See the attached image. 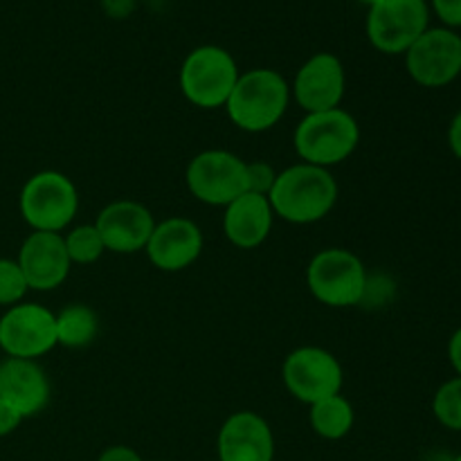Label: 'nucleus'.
Returning a JSON list of instances; mask_svg holds the SVG:
<instances>
[{
  "instance_id": "nucleus-2",
  "label": "nucleus",
  "mask_w": 461,
  "mask_h": 461,
  "mask_svg": "<svg viewBox=\"0 0 461 461\" xmlns=\"http://www.w3.org/2000/svg\"><path fill=\"white\" fill-rule=\"evenodd\" d=\"M291 84L273 68H252L239 75L225 104L230 122L246 133H264L277 126L291 104Z\"/></svg>"
},
{
  "instance_id": "nucleus-15",
  "label": "nucleus",
  "mask_w": 461,
  "mask_h": 461,
  "mask_svg": "<svg viewBox=\"0 0 461 461\" xmlns=\"http://www.w3.org/2000/svg\"><path fill=\"white\" fill-rule=\"evenodd\" d=\"M30 291L48 293L61 286L68 279L72 261L68 257L63 234L30 232L21 243L16 257Z\"/></svg>"
},
{
  "instance_id": "nucleus-14",
  "label": "nucleus",
  "mask_w": 461,
  "mask_h": 461,
  "mask_svg": "<svg viewBox=\"0 0 461 461\" xmlns=\"http://www.w3.org/2000/svg\"><path fill=\"white\" fill-rule=\"evenodd\" d=\"M203 246L205 239L192 219L169 216L156 223L144 252L153 268L162 273H180L196 264L198 257L203 255Z\"/></svg>"
},
{
  "instance_id": "nucleus-27",
  "label": "nucleus",
  "mask_w": 461,
  "mask_h": 461,
  "mask_svg": "<svg viewBox=\"0 0 461 461\" xmlns=\"http://www.w3.org/2000/svg\"><path fill=\"white\" fill-rule=\"evenodd\" d=\"M97 461H144L142 455L138 450H133L131 446H108L106 450H102Z\"/></svg>"
},
{
  "instance_id": "nucleus-18",
  "label": "nucleus",
  "mask_w": 461,
  "mask_h": 461,
  "mask_svg": "<svg viewBox=\"0 0 461 461\" xmlns=\"http://www.w3.org/2000/svg\"><path fill=\"white\" fill-rule=\"evenodd\" d=\"M275 212L268 196L246 192L223 207V234L234 248H259L273 230Z\"/></svg>"
},
{
  "instance_id": "nucleus-1",
  "label": "nucleus",
  "mask_w": 461,
  "mask_h": 461,
  "mask_svg": "<svg viewBox=\"0 0 461 461\" xmlns=\"http://www.w3.org/2000/svg\"><path fill=\"white\" fill-rule=\"evenodd\" d=\"M338 180L322 167L297 165L277 171L273 189L268 194L275 216L293 225H311L327 219L338 203Z\"/></svg>"
},
{
  "instance_id": "nucleus-21",
  "label": "nucleus",
  "mask_w": 461,
  "mask_h": 461,
  "mask_svg": "<svg viewBox=\"0 0 461 461\" xmlns=\"http://www.w3.org/2000/svg\"><path fill=\"white\" fill-rule=\"evenodd\" d=\"M63 243H66L68 257H70L72 264L79 266H90L95 261L102 259V255L106 252L104 248L102 237H99L95 223H84L75 225V228H68V232L63 234Z\"/></svg>"
},
{
  "instance_id": "nucleus-8",
  "label": "nucleus",
  "mask_w": 461,
  "mask_h": 461,
  "mask_svg": "<svg viewBox=\"0 0 461 461\" xmlns=\"http://www.w3.org/2000/svg\"><path fill=\"white\" fill-rule=\"evenodd\" d=\"M282 381L295 401L313 405L342 392L345 372L336 356L322 347H297L284 358Z\"/></svg>"
},
{
  "instance_id": "nucleus-29",
  "label": "nucleus",
  "mask_w": 461,
  "mask_h": 461,
  "mask_svg": "<svg viewBox=\"0 0 461 461\" xmlns=\"http://www.w3.org/2000/svg\"><path fill=\"white\" fill-rule=\"evenodd\" d=\"M448 360L450 367L455 369V374L461 376V327L450 336L448 340Z\"/></svg>"
},
{
  "instance_id": "nucleus-7",
  "label": "nucleus",
  "mask_w": 461,
  "mask_h": 461,
  "mask_svg": "<svg viewBox=\"0 0 461 461\" xmlns=\"http://www.w3.org/2000/svg\"><path fill=\"white\" fill-rule=\"evenodd\" d=\"M185 185L196 201L228 207L248 192V162L225 149H207L189 160Z\"/></svg>"
},
{
  "instance_id": "nucleus-11",
  "label": "nucleus",
  "mask_w": 461,
  "mask_h": 461,
  "mask_svg": "<svg viewBox=\"0 0 461 461\" xmlns=\"http://www.w3.org/2000/svg\"><path fill=\"white\" fill-rule=\"evenodd\" d=\"M403 57L414 84L444 88L461 75V36L448 27H428Z\"/></svg>"
},
{
  "instance_id": "nucleus-31",
  "label": "nucleus",
  "mask_w": 461,
  "mask_h": 461,
  "mask_svg": "<svg viewBox=\"0 0 461 461\" xmlns=\"http://www.w3.org/2000/svg\"><path fill=\"white\" fill-rule=\"evenodd\" d=\"M453 461H461V453H459V455H455Z\"/></svg>"
},
{
  "instance_id": "nucleus-6",
  "label": "nucleus",
  "mask_w": 461,
  "mask_h": 461,
  "mask_svg": "<svg viewBox=\"0 0 461 461\" xmlns=\"http://www.w3.org/2000/svg\"><path fill=\"white\" fill-rule=\"evenodd\" d=\"M239 66L221 45H198L185 57L178 72L180 93L203 111L225 108L239 81Z\"/></svg>"
},
{
  "instance_id": "nucleus-23",
  "label": "nucleus",
  "mask_w": 461,
  "mask_h": 461,
  "mask_svg": "<svg viewBox=\"0 0 461 461\" xmlns=\"http://www.w3.org/2000/svg\"><path fill=\"white\" fill-rule=\"evenodd\" d=\"M27 291L30 286H27V279L18 261L0 257V306L9 309L14 304H21L25 302Z\"/></svg>"
},
{
  "instance_id": "nucleus-13",
  "label": "nucleus",
  "mask_w": 461,
  "mask_h": 461,
  "mask_svg": "<svg viewBox=\"0 0 461 461\" xmlns=\"http://www.w3.org/2000/svg\"><path fill=\"white\" fill-rule=\"evenodd\" d=\"M99 237H102L106 252L115 255H135L144 250L156 228L151 210L147 205L131 198L113 201L104 207L95 219Z\"/></svg>"
},
{
  "instance_id": "nucleus-20",
  "label": "nucleus",
  "mask_w": 461,
  "mask_h": 461,
  "mask_svg": "<svg viewBox=\"0 0 461 461\" xmlns=\"http://www.w3.org/2000/svg\"><path fill=\"white\" fill-rule=\"evenodd\" d=\"M99 315L93 306L68 304L57 313V342L66 349H86L99 336Z\"/></svg>"
},
{
  "instance_id": "nucleus-26",
  "label": "nucleus",
  "mask_w": 461,
  "mask_h": 461,
  "mask_svg": "<svg viewBox=\"0 0 461 461\" xmlns=\"http://www.w3.org/2000/svg\"><path fill=\"white\" fill-rule=\"evenodd\" d=\"M21 423H23L21 414H18L12 405H7L3 399H0V439L12 435L14 430H18Z\"/></svg>"
},
{
  "instance_id": "nucleus-19",
  "label": "nucleus",
  "mask_w": 461,
  "mask_h": 461,
  "mask_svg": "<svg viewBox=\"0 0 461 461\" xmlns=\"http://www.w3.org/2000/svg\"><path fill=\"white\" fill-rule=\"evenodd\" d=\"M309 423L311 430L327 441L345 439L356 423V410L349 399L342 394L329 396L309 405Z\"/></svg>"
},
{
  "instance_id": "nucleus-30",
  "label": "nucleus",
  "mask_w": 461,
  "mask_h": 461,
  "mask_svg": "<svg viewBox=\"0 0 461 461\" xmlns=\"http://www.w3.org/2000/svg\"><path fill=\"white\" fill-rule=\"evenodd\" d=\"M358 3L360 5H367V7H372V5H376L378 0H358Z\"/></svg>"
},
{
  "instance_id": "nucleus-5",
  "label": "nucleus",
  "mask_w": 461,
  "mask_h": 461,
  "mask_svg": "<svg viewBox=\"0 0 461 461\" xmlns=\"http://www.w3.org/2000/svg\"><path fill=\"white\" fill-rule=\"evenodd\" d=\"M306 286L320 304L349 309L367 295V268L363 259L347 248H324L306 266Z\"/></svg>"
},
{
  "instance_id": "nucleus-12",
  "label": "nucleus",
  "mask_w": 461,
  "mask_h": 461,
  "mask_svg": "<svg viewBox=\"0 0 461 461\" xmlns=\"http://www.w3.org/2000/svg\"><path fill=\"white\" fill-rule=\"evenodd\" d=\"M347 90V72L340 59L331 52H318L306 59L295 72L291 97L304 113L340 108Z\"/></svg>"
},
{
  "instance_id": "nucleus-25",
  "label": "nucleus",
  "mask_w": 461,
  "mask_h": 461,
  "mask_svg": "<svg viewBox=\"0 0 461 461\" xmlns=\"http://www.w3.org/2000/svg\"><path fill=\"white\" fill-rule=\"evenodd\" d=\"M430 9L439 18L441 27L461 30V0H430Z\"/></svg>"
},
{
  "instance_id": "nucleus-28",
  "label": "nucleus",
  "mask_w": 461,
  "mask_h": 461,
  "mask_svg": "<svg viewBox=\"0 0 461 461\" xmlns=\"http://www.w3.org/2000/svg\"><path fill=\"white\" fill-rule=\"evenodd\" d=\"M448 147L453 151V156L461 162V111L453 117L448 126Z\"/></svg>"
},
{
  "instance_id": "nucleus-17",
  "label": "nucleus",
  "mask_w": 461,
  "mask_h": 461,
  "mask_svg": "<svg viewBox=\"0 0 461 461\" xmlns=\"http://www.w3.org/2000/svg\"><path fill=\"white\" fill-rule=\"evenodd\" d=\"M0 399L12 405L23 421L43 412L52 399V385L39 360H0Z\"/></svg>"
},
{
  "instance_id": "nucleus-24",
  "label": "nucleus",
  "mask_w": 461,
  "mask_h": 461,
  "mask_svg": "<svg viewBox=\"0 0 461 461\" xmlns=\"http://www.w3.org/2000/svg\"><path fill=\"white\" fill-rule=\"evenodd\" d=\"M275 178H277V171L268 162H248V192L268 196L275 185Z\"/></svg>"
},
{
  "instance_id": "nucleus-9",
  "label": "nucleus",
  "mask_w": 461,
  "mask_h": 461,
  "mask_svg": "<svg viewBox=\"0 0 461 461\" xmlns=\"http://www.w3.org/2000/svg\"><path fill=\"white\" fill-rule=\"evenodd\" d=\"M430 27L428 0H378L372 5L365 21V32L383 54H405L410 45Z\"/></svg>"
},
{
  "instance_id": "nucleus-22",
  "label": "nucleus",
  "mask_w": 461,
  "mask_h": 461,
  "mask_svg": "<svg viewBox=\"0 0 461 461\" xmlns=\"http://www.w3.org/2000/svg\"><path fill=\"white\" fill-rule=\"evenodd\" d=\"M432 414L444 428L461 432V376L450 378L435 392Z\"/></svg>"
},
{
  "instance_id": "nucleus-4",
  "label": "nucleus",
  "mask_w": 461,
  "mask_h": 461,
  "mask_svg": "<svg viewBox=\"0 0 461 461\" xmlns=\"http://www.w3.org/2000/svg\"><path fill=\"white\" fill-rule=\"evenodd\" d=\"M18 210L32 232L63 234L79 212V192L70 176L54 169L39 171L23 185Z\"/></svg>"
},
{
  "instance_id": "nucleus-16",
  "label": "nucleus",
  "mask_w": 461,
  "mask_h": 461,
  "mask_svg": "<svg viewBox=\"0 0 461 461\" xmlns=\"http://www.w3.org/2000/svg\"><path fill=\"white\" fill-rule=\"evenodd\" d=\"M219 461H273L275 435L270 423L252 410L230 414L216 437Z\"/></svg>"
},
{
  "instance_id": "nucleus-10",
  "label": "nucleus",
  "mask_w": 461,
  "mask_h": 461,
  "mask_svg": "<svg viewBox=\"0 0 461 461\" xmlns=\"http://www.w3.org/2000/svg\"><path fill=\"white\" fill-rule=\"evenodd\" d=\"M59 347L57 313L36 302H21L0 315V349L9 358L39 360Z\"/></svg>"
},
{
  "instance_id": "nucleus-3",
  "label": "nucleus",
  "mask_w": 461,
  "mask_h": 461,
  "mask_svg": "<svg viewBox=\"0 0 461 461\" xmlns=\"http://www.w3.org/2000/svg\"><path fill=\"white\" fill-rule=\"evenodd\" d=\"M358 120L345 108L306 113L293 133V147L300 160L322 169L345 162L358 149Z\"/></svg>"
}]
</instances>
